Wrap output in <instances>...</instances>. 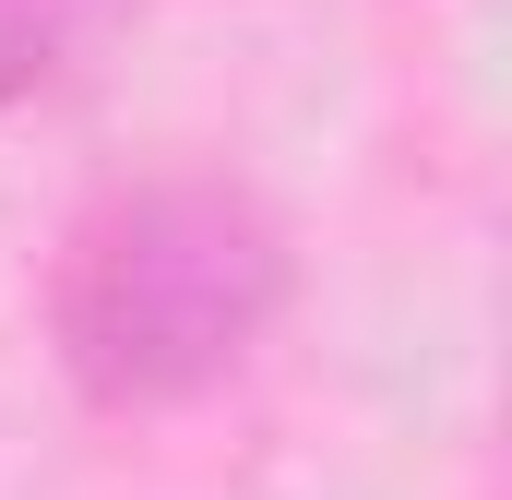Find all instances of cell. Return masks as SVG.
<instances>
[{"label": "cell", "mask_w": 512, "mask_h": 500, "mask_svg": "<svg viewBox=\"0 0 512 500\" xmlns=\"http://www.w3.org/2000/svg\"><path fill=\"white\" fill-rule=\"evenodd\" d=\"M298 310V227L239 167H131L72 203L36 286L48 370L84 417H191Z\"/></svg>", "instance_id": "cell-1"}, {"label": "cell", "mask_w": 512, "mask_h": 500, "mask_svg": "<svg viewBox=\"0 0 512 500\" xmlns=\"http://www.w3.org/2000/svg\"><path fill=\"white\" fill-rule=\"evenodd\" d=\"M131 12H143V0H0V120L72 96V84L120 48Z\"/></svg>", "instance_id": "cell-2"}]
</instances>
